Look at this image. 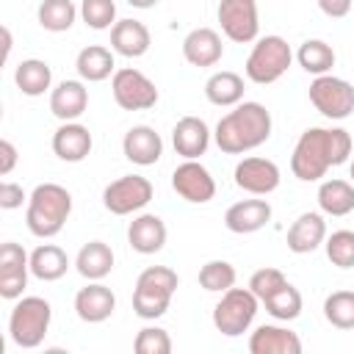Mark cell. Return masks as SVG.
Returning <instances> with one entry per match:
<instances>
[{
    "label": "cell",
    "instance_id": "cell-1",
    "mask_svg": "<svg viewBox=\"0 0 354 354\" xmlns=\"http://www.w3.org/2000/svg\"><path fill=\"white\" fill-rule=\"evenodd\" d=\"M351 155V136L343 127H310L299 136L293 155H290V171L301 183L321 180L332 166L346 163Z\"/></svg>",
    "mask_w": 354,
    "mask_h": 354
},
{
    "label": "cell",
    "instance_id": "cell-2",
    "mask_svg": "<svg viewBox=\"0 0 354 354\" xmlns=\"http://www.w3.org/2000/svg\"><path fill=\"white\" fill-rule=\"evenodd\" d=\"M271 136V113L260 102H238L230 113H224L216 124V144L227 155H243L257 149Z\"/></svg>",
    "mask_w": 354,
    "mask_h": 354
},
{
    "label": "cell",
    "instance_id": "cell-3",
    "mask_svg": "<svg viewBox=\"0 0 354 354\" xmlns=\"http://www.w3.org/2000/svg\"><path fill=\"white\" fill-rule=\"evenodd\" d=\"M72 213V194L58 183H41L28 196L25 224L36 238H53L64 230Z\"/></svg>",
    "mask_w": 354,
    "mask_h": 354
},
{
    "label": "cell",
    "instance_id": "cell-4",
    "mask_svg": "<svg viewBox=\"0 0 354 354\" xmlns=\"http://www.w3.org/2000/svg\"><path fill=\"white\" fill-rule=\"evenodd\" d=\"M177 285H180L177 271H171L169 266H149V268H144L138 274L136 290H133V310H136V315L144 318V321H155V318L166 315Z\"/></svg>",
    "mask_w": 354,
    "mask_h": 354
},
{
    "label": "cell",
    "instance_id": "cell-5",
    "mask_svg": "<svg viewBox=\"0 0 354 354\" xmlns=\"http://www.w3.org/2000/svg\"><path fill=\"white\" fill-rule=\"evenodd\" d=\"M50 321H53V307L47 299L41 296H19V301L14 304L11 315H8V337L19 346V348H36L41 346V340L50 332Z\"/></svg>",
    "mask_w": 354,
    "mask_h": 354
},
{
    "label": "cell",
    "instance_id": "cell-6",
    "mask_svg": "<svg viewBox=\"0 0 354 354\" xmlns=\"http://www.w3.org/2000/svg\"><path fill=\"white\" fill-rule=\"evenodd\" d=\"M290 61H293V53L282 36H263L252 47L243 69H246V77L252 83L268 86V83H277L288 72Z\"/></svg>",
    "mask_w": 354,
    "mask_h": 354
},
{
    "label": "cell",
    "instance_id": "cell-7",
    "mask_svg": "<svg viewBox=\"0 0 354 354\" xmlns=\"http://www.w3.org/2000/svg\"><path fill=\"white\" fill-rule=\"evenodd\" d=\"M257 307H260V299L249 288H235L232 285L230 290L221 293V299L213 307V326L224 337H238L252 326V321L257 315Z\"/></svg>",
    "mask_w": 354,
    "mask_h": 354
},
{
    "label": "cell",
    "instance_id": "cell-8",
    "mask_svg": "<svg viewBox=\"0 0 354 354\" xmlns=\"http://www.w3.org/2000/svg\"><path fill=\"white\" fill-rule=\"evenodd\" d=\"M310 102L326 119H348L354 113V86L335 75H318L310 83Z\"/></svg>",
    "mask_w": 354,
    "mask_h": 354
},
{
    "label": "cell",
    "instance_id": "cell-9",
    "mask_svg": "<svg viewBox=\"0 0 354 354\" xmlns=\"http://www.w3.org/2000/svg\"><path fill=\"white\" fill-rule=\"evenodd\" d=\"M152 194H155V188H152V183L147 177H141V174H124V177H119V180H113V183L105 185L102 205L113 216H127V213H136V210L147 207L149 199H152Z\"/></svg>",
    "mask_w": 354,
    "mask_h": 354
},
{
    "label": "cell",
    "instance_id": "cell-10",
    "mask_svg": "<svg viewBox=\"0 0 354 354\" xmlns=\"http://www.w3.org/2000/svg\"><path fill=\"white\" fill-rule=\"evenodd\" d=\"M111 91H113V100L122 111H147L158 102V88L155 83L133 69V66H124V69H116L113 72V80H111Z\"/></svg>",
    "mask_w": 354,
    "mask_h": 354
},
{
    "label": "cell",
    "instance_id": "cell-11",
    "mask_svg": "<svg viewBox=\"0 0 354 354\" xmlns=\"http://www.w3.org/2000/svg\"><path fill=\"white\" fill-rule=\"evenodd\" d=\"M216 17H218V25L230 41L249 44L257 39L260 19H257V3L254 0H218Z\"/></svg>",
    "mask_w": 354,
    "mask_h": 354
},
{
    "label": "cell",
    "instance_id": "cell-12",
    "mask_svg": "<svg viewBox=\"0 0 354 354\" xmlns=\"http://www.w3.org/2000/svg\"><path fill=\"white\" fill-rule=\"evenodd\" d=\"M171 188L194 205H205L216 196V180L199 160H183L171 171Z\"/></svg>",
    "mask_w": 354,
    "mask_h": 354
},
{
    "label": "cell",
    "instance_id": "cell-13",
    "mask_svg": "<svg viewBox=\"0 0 354 354\" xmlns=\"http://www.w3.org/2000/svg\"><path fill=\"white\" fill-rule=\"evenodd\" d=\"M30 274V254L14 243L6 241L0 246V296L3 299H19Z\"/></svg>",
    "mask_w": 354,
    "mask_h": 354
},
{
    "label": "cell",
    "instance_id": "cell-14",
    "mask_svg": "<svg viewBox=\"0 0 354 354\" xmlns=\"http://www.w3.org/2000/svg\"><path fill=\"white\" fill-rule=\"evenodd\" d=\"M279 180H282L279 166L268 158H243L235 166V185L254 196H268L271 191L279 188Z\"/></svg>",
    "mask_w": 354,
    "mask_h": 354
},
{
    "label": "cell",
    "instance_id": "cell-15",
    "mask_svg": "<svg viewBox=\"0 0 354 354\" xmlns=\"http://www.w3.org/2000/svg\"><path fill=\"white\" fill-rule=\"evenodd\" d=\"M113 310H116V296L100 279L88 282L86 288H80L75 293V313L86 324H102V321H108L113 315Z\"/></svg>",
    "mask_w": 354,
    "mask_h": 354
},
{
    "label": "cell",
    "instance_id": "cell-16",
    "mask_svg": "<svg viewBox=\"0 0 354 354\" xmlns=\"http://www.w3.org/2000/svg\"><path fill=\"white\" fill-rule=\"evenodd\" d=\"M122 152H124V158H127L130 163H136V166H152V163H158L160 155H163V141H160V136L155 133V127H149V124H136V127H130V130L124 133V138H122Z\"/></svg>",
    "mask_w": 354,
    "mask_h": 354
},
{
    "label": "cell",
    "instance_id": "cell-17",
    "mask_svg": "<svg viewBox=\"0 0 354 354\" xmlns=\"http://www.w3.org/2000/svg\"><path fill=\"white\" fill-rule=\"evenodd\" d=\"M268 221H271V205L266 199H241V202L230 205L227 213H224V224L235 235L257 232Z\"/></svg>",
    "mask_w": 354,
    "mask_h": 354
},
{
    "label": "cell",
    "instance_id": "cell-18",
    "mask_svg": "<svg viewBox=\"0 0 354 354\" xmlns=\"http://www.w3.org/2000/svg\"><path fill=\"white\" fill-rule=\"evenodd\" d=\"M171 144L185 160H196L210 147V127L199 116H183L171 130Z\"/></svg>",
    "mask_w": 354,
    "mask_h": 354
},
{
    "label": "cell",
    "instance_id": "cell-19",
    "mask_svg": "<svg viewBox=\"0 0 354 354\" xmlns=\"http://www.w3.org/2000/svg\"><path fill=\"white\" fill-rule=\"evenodd\" d=\"M221 55H224V44L213 28H194L183 39V58L191 66H216Z\"/></svg>",
    "mask_w": 354,
    "mask_h": 354
},
{
    "label": "cell",
    "instance_id": "cell-20",
    "mask_svg": "<svg viewBox=\"0 0 354 354\" xmlns=\"http://www.w3.org/2000/svg\"><path fill=\"white\" fill-rule=\"evenodd\" d=\"M127 243L138 254H158L166 246V224L155 213H141L127 227Z\"/></svg>",
    "mask_w": 354,
    "mask_h": 354
},
{
    "label": "cell",
    "instance_id": "cell-21",
    "mask_svg": "<svg viewBox=\"0 0 354 354\" xmlns=\"http://www.w3.org/2000/svg\"><path fill=\"white\" fill-rule=\"evenodd\" d=\"M326 241V221H324V216L321 213H301L293 224H290V230H288V238H285V243H288V249L293 252V254H310V252H315L321 243Z\"/></svg>",
    "mask_w": 354,
    "mask_h": 354
},
{
    "label": "cell",
    "instance_id": "cell-22",
    "mask_svg": "<svg viewBox=\"0 0 354 354\" xmlns=\"http://www.w3.org/2000/svg\"><path fill=\"white\" fill-rule=\"evenodd\" d=\"M91 133L80 122H64L53 133V152L66 163H80L91 152Z\"/></svg>",
    "mask_w": 354,
    "mask_h": 354
},
{
    "label": "cell",
    "instance_id": "cell-23",
    "mask_svg": "<svg viewBox=\"0 0 354 354\" xmlns=\"http://www.w3.org/2000/svg\"><path fill=\"white\" fill-rule=\"evenodd\" d=\"M88 108V91L80 80H61L50 91V111L61 122H75Z\"/></svg>",
    "mask_w": 354,
    "mask_h": 354
},
{
    "label": "cell",
    "instance_id": "cell-24",
    "mask_svg": "<svg viewBox=\"0 0 354 354\" xmlns=\"http://www.w3.org/2000/svg\"><path fill=\"white\" fill-rule=\"evenodd\" d=\"M252 354H301V340L296 332L274 324H263L249 337Z\"/></svg>",
    "mask_w": 354,
    "mask_h": 354
},
{
    "label": "cell",
    "instance_id": "cell-25",
    "mask_svg": "<svg viewBox=\"0 0 354 354\" xmlns=\"http://www.w3.org/2000/svg\"><path fill=\"white\" fill-rule=\"evenodd\" d=\"M152 44L149 28L138 19H119L111 28V50L124 58H141Z\"/></svg>",
    "mask_w": 354,
    "mask_h": 354
},
{
    "label": "cell",
    "instance_id": "cell-26",
    "mask_svg": "<svg viewBox=\"0 0 354 354\" xmlns=\"http://www.w3.org/2000/svg\"><path fill=\"white\" fill-rule=\"evenodd\" d=\"M75 268L83 279L88 282H97V279H105L113 268V252L108 243L102 241H88L80 246L77 257H75Z\"/></svg>",
    "mask_w": 354,
    "mask_h": 354
},
{
    "label": "cell",
    "instance_id": "cell-27",
    "mask_svg": "<svg viewBox=\"0 0 354 354\" xmlns=\"http://www.w3.org/2000/svg\"><path fill=\"white\" fill-rule=\"evenodd\" d=\"M69 268V257L61 246L55 243H41L30 252V274L41 282H55L66 274Z\"/></svg>",
    "mask_w": 354,
    "mask_h": 354
},
{
    "label": "cell",
    "instance_id": "cell-28",
    "mask_svg": "<svg viewBox=\"0 0 354 354\" xmlns=\"http://www.w3.org/2000/svg\"><path fill=\"white\" fill-rule=\"evenodd\" d=\"M113 66H116L113 53H111L108 47H102V44H88V47H83V50L77 53V61H75L77 75H80L83 80H88V83H100V80L111 77V75H113Z\"/></svg>",
    "mask_w": 354,
    "mask_h": 354
},
{
    "label": "cell",
    "instance_id": "cell-29",
    "mask_svg": "<svg viewBox=\"0 0 354 354\" xmlns=\"http://www.w3.org/2000/svg\"><path fill=\"white\" fill-rule=\"evenodd\" d=\"M205 97L218 108L238 105L243 100V77L238 72H230V69L213 72L205 83Z\"/></svg>",
    "mask_w": 354,
    "mask_h": 354
},
{
    "label": "cell",
    "instance_id": "cell-30",
    "mask_svg": "<svg viewBox=\"0 0 354 354\" xmlns=\"http://www.w3.org/2000/svg\"><path fill=\"white\" fill-rule=\"evenodd\" d=\"M318 207L326 216H348L354 210V183L324 180L318 185Z\"/></svg>",
    "mask_w": 354,
    "mask_h": 354
},
{
    "label": "cell",
    "instance_id": "cell-31",
    "mask_svg": "<svg viewBox=\"0 0 354 354\" xmlns=\"http://www.w3.org/2000/svg\"><path fill=\"white\" fill-rule=\"evenodd\" d=\"M14 83H17V88H19L22 94H28V97H41V94L50 88V83H53V69H50V64L41 61V58H28V61H22V64L17 66Z\"/></svg>",
    "mask_w": 354,
    "mask_h": 354
},
{
    "label": "cell",
    "instance_id": "cell-32",
    "mask_svg": "<svg viewBox=\"0 0 354 354\" xmlns=\"http://www.w3.org/2000/svg\"><path fill=\"white\" fill-rule=\"evenodd\" d=\"M296 61H299V66L304 69V72H310V75H329V69L335 66V50L326 44V41H321V39H307L301 47H299V53H296Z\"/></svg>",
    "mask_w": 354,
    "mask_h": 354
},
{
    "label": "cell",
    "instance_id": "cell-33",
    "mask_svg": "<svg viewBox=\"0 0 354 354\" xmlns=\"http://www.w3.org/2000/svg\"><path fill=\"white\" fill-rule=\"evenodd\" d=\"M39 25L50 33H64L72 28L75 17H77V8L72 0H41L39 3Z\"/></svg>",
    "mask_w": 354,
    "mask_h": 354
},
{
    "label": "cell",
    "instance_id": "cell-34",
    "mask_svg": "<svg viewBox=\"0 0 354 354\" xmlns=\"http://www.w3.org/2000/svg\"><path fill=\"white\" fill-rule=\"evenodd\" d=\"M266 310H268V315H274L277 321H293V318H299L301 315V293L290 285V282H285L277 293H271L266 301Z\"/></svg>",
    "mask_w": 354,
    "mask_h": 354
},
{
    "label": "cell",
    "instance_id": "cell-35",
    "mask_svg": "<svg viewBox=\"0 0 354 354\" xmlns=\"http://www.w3.org/2000/svg\"><path fill=\"white\" fill-rule=\"evenodd\" d=\"M324 318L337 329H354V290H335L324 299Z\"/></svg>",
    "mask_w": 354,
    "mask_h": 354
},
{
    "label": "cell",
    "instance_id": "cell-36",
    "mask_svg": "<svg viewBox=\"0 0 354 354\" xmlns=\"http://www.w3.org/2000/svg\"><path fill=\"white\" fill-rule=\"evenodd\" d=\"M235 266L227 263V260H207L202 268H199V285L210 293H224L235 285Z\"/></svg>",
    "mask_w": 354,
    "mask_h": 354
},
{
    "label": "cell",
    "instance_id": "cell-37",
    "mask_svg": "<svg viewBox=\"0 0 354 354\" xmlns=\"http://www.w3.org/2000/svg\"><path fill=\"white\" fill-rule=\"evenodd\" d=\"M326 257L337 268H354V232L351 230H337L326 241Z\"/></svg>",
    "mask_w": 354,
    "mask_h": 354
},
{
    "label": "cell",
    "instance_id": "cell-38",
    "mask_svg": "<svg viewBox=\"0 0 354 354\" xmlns=\"http://www.w3.org/2000/svg\"><path fill=\"white\" fill-rule=\"evenodd\" d=\"M80 17L94 30H108L116 25V3L113 0H83Z\"/></svg>",
    "mask_w": 354,
    "mask_h": 354
},
{
    "label": "cell",
    "instance_id": "cell-39",
    "mask_svg": "<svg viewBox=\"0 0 354 354\" xmlns=\"http://www.w3.org/2000/svg\"><path fill=\"white\" fill-rule=\"evenodd\" d=\"M136 354H169L171 351V337L160 326H144L136 340H133Z\"/></svg>",
    "mask_w": 354,
    "mask_h": 354
},
{
    "label": "cell",
    "instance_id": "cell-40",
    "mask_svg": "<svg viewBox=\"0 0 354 354\" xmlns=\"http://www.w3.org/2000/svg\"><path fill=\"white\" fill-rule=\"evenodd\" d=\"M288 279H285V274L279 271V268H260V271H254L252 277H249V290L260 299V301H266L271 293H277L282 285H285Z\"/></svg>",
    "mask_w": 354,
    "mask_h": 354
},
{
    "label": "cell",
    "instance_id": "cell-41",
    "mask_svg": "<svg viewBox=\"0 0 354 354\" xmlns=\"http://www.w3.org/2000/svg\"><path fill=\"white\" fill-rule=\"evenodd\" d=\"M28 196H25V191H22V185H17V183H0V207L3 210H14V207H22V202H25Z\"/></svg>",
    "mask_w": 354,
    "mask_h": 354
},
{
    "label": "cell",
    "instance_id": "cell-42",
    "mask_svg": "<svg viewBox=\"0 0 354 354\" xmlns=\"http://www.w3.org/2000/svg\"><path fill=\"white\" fill-rule=\"evenodd\" d=\"M14 166H17V147H14L8 138H3V141H0V174H3V177L11 174Z\"/></svg>",
    "mask_w": 354,
    "mask_h": 354
},
{
    "label": "cell",
    "instance_id": "cell-43",
    "mask_svg": "<svg viewBox=\"0 0 354 354\" xmlns=\"http://www.w3.org/2000/svg\"><path fill=\"white\" fill-rule=\"evenodd\" d=\"M351 6H354V0H318V8H321L326 17H332V19L346 17V14L351 11Z\"/></svg>",
    "mask_w": 354,
    "mask_h": 354
},
{
    "label": "cell",
    "instance_id": "cell-44",
    "mask_svg": "<svg viewBox=\"0 0 354 354\" xmlns=\"http://www.w3.org/2000/svg\"><path fill=\"white\" fill-rule=\"evenodd\" d=\"M8 55H11V30L3 28V58H8Z\"/></svg>",
    "mask_w": 354,
    "mask_h": 354
},
{
    "label": "cell",
    "instance_id": "cell-45",
    "mask_svg": "<svg viewBox=\"0 0 354 354\" xmlns=\"http://www.w3.org/2000/svg\"><path fill=\"white\" fill-rule=\"evenodd\" d=\"M133 8H152V6H158L160 0H127Z\"/></svg>",
    "mask_w": 354,
    "mask_h": 354
},
{
    "label": "cell",
    "instance_id": "cell-46",
    "mask_svg": "<svg viewBox=\"0 0 354 354\" xmlns=\"http://www.w3.org/2000/svg\"><path fill=\"white\" fill-rule=\"evenodd\" d=\"M348 174H351V183H354V160H351V169H348Z\"/></svg>",
    "mask_w": 354,
    "mask_h": 354
}]
</instances>
